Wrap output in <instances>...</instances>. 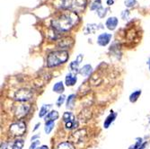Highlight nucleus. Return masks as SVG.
Listing matches in <instances>:
<instances>
[{
  "label": "nucleus",
  "mask_w": 150,
  "mask_h": 149,
  "mask_svg": "<svg viewBox=\"0 0 150 149\" xmlns=\"http://www.w3.org/2000/svg\"><path fill=\"white\" fill-rule=\"evenodd\" d=\"M78 21L79 18L76 13L72 11H66L57 18H54L51 21V25L54 30L57 32H66L74 27Z\"/></svg>",
  "instance_id": "nucleus-1"
},
{
  "label": "nucleus",
  "mask_w": 150,
  "mask_h": 149,
  "mask_svg": "<svg viewBox=\"0 0 150 149\" xmlns=\"http://www.w3.org/2000/svg\"><path fill=\"white\" fill-rule=\"evenodd\" d=\"M69 59V52L67 50H58L49 54L47 58V66L49 67L57 66L65 63Z\"/></svg>",
  "instance_id": "nucleus-2"
},
{
  "label": "nucleus",
  "mask_w": 150,
  "mask_h": 149,
  "mask_svg": "<svg viewBox=\"0 0 150 149\" xmlns=\"http://www.w3.org/2000/svg\"><path fill=\"white\" fill-rule=\"evenodd\" d=\"M86 0H61L60 7L75 13H80L86 8Z\"/></svg>",
  "instance_id": "nucleus-3"
},
{
  "label": "nucleus",
  "mask_w": 150,
  "mask_h": 149,
  "mask_svg": "<svg viewBox=\"0 0 150 149\" xmlns=\"http://www.w3.org/2000/svg\"><path fill=\"white\" fill-rule=\"evenodd\" d=\"M33 97V93L31 91L26 89H20L15 93V100L18 102H27L31 100Z\"/></svg>",
  "instance_id": "nucleus-4"
},
{
  "label": "nucleus",
  "mask_w": 150,
  "mask_h": 149,
  "mask_svg": "<svg viewBox=\"0 0 150 149\" xmlns=\"http://www.w3.org/2000/svg\"><path fill=\"white\" fill-rule=\"evenodd\" d=\"M63 121L65 122L66 129H74L77 126L74 114L71 112H67L63 114Z\"/></svg>",
  "instance_id": "nucleus-5"
},
{
  "label": "nucleus",
  "mask_w": 150,
  "mask_h": 149,
  "mask_svg": "<svg viewBox=\"0 0 150 149\" xmlns=\"http://www.w3.org/2000/svg\"><path fill=\"white\" fill-rule=\"evenodd\" d=\"M25 131V124L23 122H17L10 126V132L13 136H22Z\"/></svg>",
  "instance_id": "nucleus-6"
},
{
  "label": "nucleus",
  "mask_w": 150,
  "mask_h": 149,
  "mask_svg": "<svg viewBox=\"0 0 150 149\" xmlns=\"http://www.w3.org/2000/svg\"><path fill=\"white\" fill-rule=\"evenodd\" d=\"M30 110V106L29 105H26V104H21L18 105L16 107V116L20 119L23 118V116L26 115V113L29 112Z\"/></svg>",
  "instance_id": "nucleus-7"
},
{
  "label": "nucleus",
  "mask_w": 150,
  "mask_h": 149,
  "mask_svg": "<svg viewBox=\"0 0 150 149\" xmlns=\"http://www.w3.org/2000/svg\"><path fill=\"white\" fill-rule=\"evenodd\" d=\"M112 39V34L111 33H102L98 36L97 39V43L100 46H106Z\"/></svg>",
  "instance_id": "nucleus-8"
},
{
  "label": "nucleus",
  "mask_w": 150,
  "mask_h": 149,
  "mask_svg": "<svg viewBox=\"0 0 150 149\" xmlns=\"http://www.w3.org/2000/svg\"><path fill=\"white\" fill-rule=\"evenodd\" d=\"M105 24H106L107 28L109 30H111V31L115 30L117 25H118V19H117V17H110V18H108Z\"/></svg>",
  "instance_id": "nucleus-9"
},
{
  "label": "nucleus",
  "mask_w": 150,
  "mask_h": 149,
  "mask_svg": "<svg viewBox=\"0 0 150 149\" xmlns=\"http://www.w3.org/2000/svg\"><path fill=\"white\" fill-rule=\"evenodd\" d=\"M117 117V113L116 112H111L110 115H109L106 119L104 120V124H103V127L104 129H108L109 127H110V125L113 122L114 119H116Z\"/></svg>",
  "instance_id": "nucleus-10"
},
{
  "label": "nucleus",
  "mask_w": 150,
  "mask_h": 149,
  "mask_svg": "<svg viewBox=\"0 0 150 149\" xmlns=\"http://www.w3.org/2000/svg\"><path fill=\"white\" fill-rule=\"evenodd\" d=\"M77 81V78L73 74H67L66 76V85L67 86H73Z\"/></svg>",
  "instance_id": "nucleus-11"
},
{
  "label": "nucleus",
  "mask_w": 150,
  "mask_h": 149,
  "mask_svg": "<svg viewBox=\"0 0 150 149\" xmlns=\"http://www.w3.org/2000/svg\"><path fill=\"white\" fill-rule=\"evenodd\" d=\"M82 59H83V55H78L77 59L75 60V61H73V62H71V64H70V68L72 69V71H74L76 73L78 72V66H79V64H80V62H81Z\"/></svg>",
  "instance_id": "nucleus-12"
},
{
  "label": "nucleus",
  "mask_w": 150,
  "mask_h": 149,
  "mask_svg": "<svg viewBox=\"0 0 150 149\" xmlns=\"http://www.w3.org/2000/svg\"><path fill=\"white\" fill-rule=\"evenodd\" d=\"M59 118V113L56 111H52L50 112H49L46 117H45V121H55L57 119Z\"/></svg>",
  "instance_id": "nucleus-13"
},
{
  "label": "nucleus",
  "mask_w": 150,
  "mask_h": 149,
  "mask_svg": "<svg viewBox=\"0 0 150 149\" xmlns=\"http://www.w3.org/2000/svg\"><path fill=\"white\" fill-rule=\"evenodd\" d=\"M79 73L83 76H88L92 73V66L90 65H86L80 69Z\"/></svg>",
  "instance_id": "nucleus-14"
},
{
  "label": "nucleus",
  "mask_w": 150,
  "mask_h": 149,
  "mask_svg": "<svg viewBox=\"0 0 150 149\" xmlns=\"http://www.w3.org/2000/svg\"><path fill=\"white\" fill-rule=\"evenodd\" d=\"M52 107L51 104H48V105H42V108H40V112H39V117L40 118H42L44 117L50 111V109Z\"/></svg>",
  "instance_id": "nucleus-15"
},
{
  "label": "nucleus",
  "mask_w": 150,
  "mask_h": 149,
  "mask_svg": "<svg viewBox=\"0 0 150 149\" xmlns=\"http://www.w3.org/2000/svg\"><path fill=\"white\" fill-rule=\"evenodd\" d=\"M98 30V26L97 24H87L86 28L85 30V34H89V33H94Z\"/></svg>",
  "instance_id": "nucleus-16"
},
{
  "label": "nucleus",
  "mask_w": 150,
  "mask_h": 149,
  "mask_svg": "<svg viewBox=\"0 0 150 149\" xmlns=\"http://www.w3.org/2000/svg\"><path fill=\"white\" fill-rule=\"evenodd\" d=\"M56 149H75L74 145L69 142H62L59 144Z\"/></svg>",
  "instance_id": "nucleus-17"
},
{
  "label": "nucleus",
  "mask_w": 150,
  "mask_h": 149,
  "mask_svg": "<svg viewBox=\"0 0 150 149\" xmlns=\"http://www.w3.org/2000/svg\"><path fill=\"white\" fill-rule=\"evenodd\" d=\"M101 7H103L102 5H101V0H93L92 3H91V6H90L91 10L98 11Z\"/></svg>",
  "instance_id": "nucleus-18"
},
{
  "label": "nucleus",
  "mask_w": 150,
  "mask_h": 149,
  "mask_svg": "<svg viewBox=\"0 0 150 149\" xmlns=\"http://www.w3.org/2000/svg\"><path fill=\"white\" fill-rule=\"evenodd\" d=\"M140 94H141V91L140 90H138V91H135L133 92L131 94H130V96H129V101L131 102H137L139 97L140 96Z\"/></svg>",
  "instance_id": "nucleus-19"
},
{
  "label": "nucleus",
  "mask_w": 150,
  "mask_h": 149,
  "mask_svg": "<svg viewBox=\"0 0 150 149\" xmlns=\"http://www.w3.org/2000/svg\"><path fill=\"white\" fill-rule=\"evenodd\" d=\"M53 91L58 93H61L64 92V85L62 82H58L53 86Z\"/></svg>",
  "instance_id": "nucleus-20"
},
{
  "label": "nucleus",
  "mask_w": 150,
  "mask_h": 149,
  "mask_svg": "<svg viewBox=\"0 0 150 149\" xmlns=\"http://www.w3.org/2000/svg\"><path fill=\"white\" fill-rule=\"evenodd\" d=\"M23 139H16L15 143L13 144V149H22L23 146Z\"/></svg>",
  "instance_id": "nucleus-21"
},
{
  "label": "nucleus",
  "mask_w": 150,
  "mask_h": 149,
  "mask_svg": "<svg viewBox=\"0 0 150 149\" xmlns=\"http://www.w3.org/2000/svg\"><path fill=\"white\" fill-rule=\"evenodd\" d=\"M54 127V121H47L46 124H45V132L47 134H50L51 132V130L53 129Z\"/></svg>",
  "instance_id": "nucleus-22"
},
{
  "label": "nucleus",
  "mask_w": 150,
  "mask_h": 149,
  "mask_svg": "<svg viewBox=\"0 0 150 149\" xmlns=\"http://www.w3.org/2000/svg\"><path fill=\"white\" fill-rule=\"evenodd\" d=\"M75 94H71V95L69 96L67 98V108H69V109H72L73 108V102L75 100Z\"/></svg>",
  "instance_id": "nucleus-23"
},
{
  "label": "nucleus",
  "mask_w": 150,
  "mask_h": 149,
  "mask_svg": "<svg viewBox=\"0 0 150 149\" xmlns=\"http://www.w3.org/2000/svg\"><path fill=\"white\" fill-rule=\"evenodd\" d=\"M107 11L108 9L107 8H103V7H101L98 11H97V13H98V16L100 18H103L105 16H106V13H107Z\"/></svg>",
  "instance_id": "nucleus-24"
},
{
  "label": "nucleus",
  "mask_w": 150,
  "mask_h": 149,
  "mask_svg": "<svg viewBox=\"0 0 150 149\" xmlns=\"http://www.w3.org/2000/svg\"><path fill=\"white\" fill-rule=\"evenodd\" d=\"M124 4L127 7H132L136 4V0H125Z\"/></svg>",
  "instance_id": "nucleus-25"
},
{
  "label": "nucleus",
  "mask_w": 150,
  "mask_h": 149,
  "mask_svg": "<svg viewBox=\"0 0 150 149\" xmlns=\"http://www.w3.org/2000/svg\"><path fill=\"white\" fill-rule=\"evenodd\" d=\"M65 99H66V96L64 95V94H62V95H60V96L59 97L58 101H57V105H58V106H60V105L65 102Z\"/></svg>",
  "instance_id": "nucleus-26"
},
{
  "label": "nucleus",
  "mask_w": 150,
  "mask_h": 149,
  "mask_svg": "<svg viewBox=\"0 0 150 149\" xmlns=\"http://www.w3.org/2000/svg\"><path fill=\"white\" fill-rule=\"evenodd\" d=\"M1 149H13V145L9 143H5L1 145Z\"/></svg>",
  "instance_id": "nucleus-27"
},
{
  "label": "nucleus",
  "mask_w": 150,
  "mask_h": 149,
  "mask_svg": "<svg viewBox=\"0 0 150 149\" xmlns=\"http://www.w3.org/2000/svg\"><path fill=\"white\" fill-rule=\"evenodd\" d=\"M39 144H40V141H39V140L33 141V142L32 143V145H31V146H30L29 149H36V147L39 145ZM37 148H38V147H37Z\"/></svg>",
  "instance_id": "nucleus-28"
},
{
  "label": "nucleus",
  "mask_w": 150,
  "mask_h": 149,
  "mask_svg": "<svg viewBox=\"0 0 150 149\" xmlns=\"http://www.w3.org/2000/svg\"><path fill=\"white\" fill-rule=\"evenodd\" d=\"M129 11L128 10H126V11H123L122 12V18H123L124 20H126V19H128V17H129Z\"/></svg>",
  "instance_id": "nucleus-29"
},
{
  "label": "nucleus",
  "mask_w": 150,
  "mask_h": 149,
  "mask_svg": "<svg viewBox=\"0 0 150 149\" xmlns=\"http://www.w3.org/2000/svg\"><path fill=\"white\" fill-rule=\"evenodd\" d=\"M113 3H114L113 0H107V5L108 6H112V5H113Z\"/></svg>",
  "instance_id": "nucleus-30"
},
{
  "label": "nucleus",
  "mask_w": 150,
  "mask_h": 149,
  "mask_svg": "<svg viewBox=\"0 0 150 149\" xmlns=\"http://www.w3.org/2000/svg\"><path fill=\"white\" fill-rule=\"evenodd\" d=\"M37 149H49V147L47 145H42V146L38 147Z\"/></svg>",
  "instance_id": "nucleus-31"
},
{
  "label": "nucleus",
  "mask_w": 150,
  "mask_h": 149,
  "mask_svg": "<svg viewBox=\"0 0 150 149\" xmlns=\"http://www.w3.org/2000/svg\"><path fill=\"white\" fill-rule=\"evenodd\" d=\"M146 143H144V144H143V145H141V146H140L139 149H145V146H146Z\"/></svg>",
  "instance_id": "nucleus-32"
},
{
  "label": "nucleus",
  "mask_w": 150,
  "mask_h": 149,
  "mask_svg": "<svg viewBox=\"0 0 150 149\" xmlns=\"http://www.w3.org/2000/svg\"><path fill=\"white\" fill-rule=\"evenodd\" d=\"M40 123H37V124H36V126H35V128H34V129H33V130H34V131H35V130H36V129H38V128H39V126H40Z\"/></svg>",
  "instance_id": "nucleus-33"
},
{
  "label": "nucleus",
  "mask_w": 150,
  "mask_h": 149,
  "mask_svg": "<svg viewBox=\"0 0 150 149\" xmlns=\"http://www.w3.org/2000/svg\"><path fill=\"white\" fill-rule=\"evenodd\" d=\"M149 68H150V66H149Z\"/></svg>",
  "instance_id": "nucleus-34"
}]
</instances>
